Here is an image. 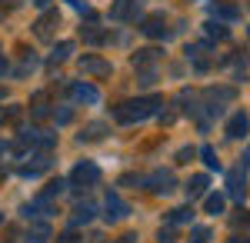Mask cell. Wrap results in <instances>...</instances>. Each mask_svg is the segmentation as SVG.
Here are the masks:
<instances>
[{
    "label": "cell",
    "instance_id": "f1b7e54d",
    "mask_svg": "<svg viewBox=\"0 0 250 243\" xmlns=\"http://www.w3.org/2000/svg\"><path fill=\"white\" fill-rule=\"evenodd\" d=\"M120 187H147V177H134V173H130V177L120 180Z\"/></svg>",
    "mask_w": 250,
    "mask_h": 243
},
{
    "label": "cell",
    "instance_id": "8992f818",
    "mask_svg": "<svg viewBox=\"0 0 250 243\" xmlns=\"http://www.w3.org/2000/svg\"><path fill=\"white\" fill-rule=\"evenodd\" d=\"M80 74L110 77V63H107V60H100V57H94V54H87V57H80Z\"/></svg>",
    "mask_w": 250,
    "mask_h": 243
},
{
    "label": "cell",
    "instance_id": "4316f807",
    "mask_svg": "<svg viewBox=\"0 0 250 243\" xmlns=\"http://www.w3.org/2000/svg\"><path fill=\"white\" fill-rule=\"evenodd\" d=\"M210 240V230L207 226H193L190 230V243H207Z\"/></svg>",
    "mask_w": 250,
    "mask_h": 243
},
{
    "label": "cell",
    "instance_id": "277c9868",
    "mask_svg": "<svg viewBox=\"0 0 250 243\" xmlns=\"http://www.w3.org/2000/svg\"><path fill=\"white\" fill-rule=\"evenodd\" d=\"M147 187L154 190V193H170L177 187V177H173V170H154L147 177Z\"/></svg>",
    "mask_w": 250,
    "mask_h": 243
},
{
    "label": "cell",
    "instance_id": "9c48e42d",
    "mask_svg": "<svg viewBox=\"0 0 250 243\" xmlns=\"http://www.w3.org/2000/svg\"><path fill=\"white\" fill-rule=\"evenodd\" d=\"M227 190H230L233 200H240V203H244V197H247V180H244V173H240V170H230V173H227Z\"/></svg>",
    "mask_w": 250,
    "mask_h": 243
},
{
    "label": "cell",
    "instance_id": "ba28073f",
    "mask_svg": "<svg viewBox=\"0 0 250 243\" xmlns=\"http://www.w3.org/2000/svg\"><path fill=\"white\" fill-rule=\"evenodd\" d=\"M57 23H60V14H57V10H47V14L34 23V34H37L40 40H50V34H54V27H57Z\"/></svg>",
    "mask_w": 250,
    "mask_h": 243
},
{
    "label": "cell",
    "instance_id": "4dcf8cb0",
    "mask_svg": "<svg viewBox=\"0 0 250 243\" xmlns=\"http://www.w3.org/2000/svg\"><path fill=\"white\" fill-rule=\"evenodd\" d=\"M244 213H247V210H244ZM233 223H237V226H250V213H247V217H237Z\"/></svg>",
    "mask_w": 250,
    "mask_h": 243
},
{
    "label": "cell",
    "instance_id": "f546056e",
    "mask_svg": "<svg viewBox=\"0 0 250 243\" xmlns=\"http://www.w3.org/2000/svg\"><path fill=\"white\" fill-rule=\"evenodd\" d=\"M70 117H74V113H70V107H63V110L54 113V120H57V123H70Z\"/></svg>",
    "mask_w": 250,
    "mask_h": 243
},
{
    "label": "cell",
    "instance_id": "3957f363",
    "mask_svg": "<svg viewBox=\"0 0 250 243\" xmlns=\"http://www.w3.org/2000/svg\"><path fill=\"white\" fill-rule=\"evenodd\" d=\"M127 213H130V206L124 203L117 193H107V200H104V220H107V223H117V220H124Z\"/></svg>",
    "mask_w": 250,
    "mask_h": 243
},
{
    "label": "cell",
    "instance_id": "9a60e30c",
    "mask_svg": "<svg viewBox=\"0 0 250 243\" xmlns=\"http://www.w3.org/2000/svg\"><path fill=\"white\" fill-rule=\"evenodd\" d=\"M94 213H97L94 203H77V210H74V220H70V223H74V226L90 223V220H94Z\"/></svg>",
    "mask_w": 250,
    "mask_h": 243
},
{
    "label": "cell",
    "instance_id": "2e32d148",
    "mask_svg": "<svg viewBox=\"0 0 250 243\" xmlns=\"http://www.w3.org/2000/svg\"><path fill=\"white\" fill-rule=\"evenodd\" d=\"M50 240V226L47 223H30L27 230V243H47Z\"/></svg>",
    "mask_w": 250,
    "mask_h": 243
},
{
    "label": "cell",
    "instance_id": "d6a6232c",
    "mask_svg": "<svg viewBox=\"0 0 250 243\" xmlns=\"http://www.w3.org/2000/svg\"><path fill=\"white\" fill-rule=\"evenodd\" d=\"M7 70H10V67H7V60H3V57H0V77L7 74Z\"/></svg>",
    "mask_w": 250,
    "mask_h": 243
},
{
    "label": "cell",
    "instance_id": "f35d334b",
    "mask_svg": "<svg viewBox=\"0 0 250 243\" xmlns=\"http://www.w3.org/2000/svg\"><path fill=\"white\" fill-rule=\"evenodd\" d=\"M0 180H3V170H0Z\"/></svg>",
    "mask_w": 250,
    "mask_h": 243
},
{
    "label": "cell",
    "instance_id": "83f0119b",
    "mask_svg": "<svg viewBox=\"0 0 250 243\" xmlns=\"http://www.w3.org/2000/svg\"><path fill=\"white\" fill-rule=\"evenodd\" d=\"M157 240H160V243H177V233H173V226H170V223H167V226H160Z\"/></svg>",
    "mask_w": 250,
    "mask_h": 243
},
{
    "label": "cell",
    "instance_id": "5bb4252c",
    "mask_svg": "<svg viewBox=\"0 0 250 243\" xmlns=\"http://www.w3.org/2000/svg\"><path fill=\"white\" fill-rule=\"evenodd\" d=\"M157 57H160V50H154V47H147V50H137V54H134V67H137V70H144V67L157 63Z\"/></svg>",
    "mask_w": 250,
    "mask_h": 243
},
{
    "label": "cell",
    "instance_id": "ac0fdd59",
    "mask_svg": "<svg viewBox=\"0 0 250 243\" xmlns=\"http://www.w3.org/2000/svg\"><path fill=\"white\" fill-rule=\"evenodd\" d=\"M190 220H193V210H190V206H177V210H170V226L190 223Z\"/></svg>",
    "mask_w": 250,
    "mask_h": 243
},
{
    "label": "cell",
    "instance_id": "7a4b0ae2",
    "mask_svg": "<svg viewBox=\"0 0 250 243\" xmlns=\"http://www.w3.org/2000/svg\"><path fill=\"white\" fill-rule=\"evenodd\" d=\"M97 180H100V167H97V163H90V160H83V163H77V167L70 170V183H74V187L90 190Z\"/></svg>",
    "mask_w": 250,
    "mask_h": 243
},
{
    "label": "cell",
    "instance_id": "836d02e7",
    "mask_svg": "<svg viewBox=\"0 0 250 243\" xmlns=\"http://www.w3.org/2000/svg\"><path fill=\"white\" fill-rule=\"evenodd\" d=\"M244 167H250V147L244 150Z\"/></svg>",
    "mask_w": 250,
    "mask_h": 243
},
{
    "label": "cell",
    "instance_id": "30bf717a",
    "mask_svg": "<svg viewBox=\"0 0 250 243\" xmlns=\"http://www.w3.org/2000/svg\"><path fill=\"white\" fill-rule=\"evenodd\" d=\"M247 130H250L247 113H233L230 120H227V137H230V140H240V137H244Z\"/></svg>",
    "mask_w": 250,
    "mask_h": 243
},
{
    "label": "cell",
    "instance_id": "8d00e7d4",
    "mask_svg": "<svg viewBox=\"0 0 250 243\" xmlns=\"http://www.w3.org/2000/svg\"><path fill=\"white\" fill-rule=\"evenodd\" d=\"M34 3H37V7H47V3H50V0H34Z\"/></svg>",
    "mask_w": 250,
    "mask_h": 243
},
{
    "label": "cell",
    "instance_id": "d590c367",
    "mask_svg": "<svg viewBox=\"0 0 250 243\" xmlns=\"http://www.w3.org/2000/svg\"><path fill=\"white\" fill-rule=\"evenodd\" d=\"M90 243H104V237H100V233H94V237H90Z\"/></svg>",
    "mask_w": 250,
    "mask_h": 243
},
{
    "label": "cell",
    "instance_id": "ffe728a7",
    "mask_svg": "<svg viewBox=\"0 0 250 243\" xmlns=\"http://www.w3.org/2000/svg\"><path fill=\"white\" fill-rule=\"evenodd\" d=\"M70 50H74V43H70V40L57 43V47H54V54H50V63H60V60H67V57H70Z\"/></svg>",
    "mask_w": 250,
    "mask_h": 243
},
{
    "label": "cell",
    "instance_id": "603a6c76",
    "mask_svg": "<svg viewBox=\"0 0 250 243\" xmlns=\"http://www.w3.org/2000/svg\"><path fill=\"white\" fill-rule=\"evenodd\" d=\"M30 113H34L37 120H43V117H47V97H43V94L34 97V107H30Z\"/></svg>",
    "mask_w": 250,
    "mask_h": 243
},
{
    "label": "cell",
    "instance_id": "6da1fadb",
    "mask_svg": "<svg viewBox=\"0 0 250 243\" xmlns=\"http://www.w3.org/2000/svg\"><path fill=\"white\" fill-rule=\"evenodd\" d=\"M157 107H164V100H160V97H140V100H130V103L117 107L114 117L120 120V123H140V120L154 117Z\"/></svg>",
    "mask_w": 250,
    "mask_h": 243
},
{
    "label": "cell",
    "instance_id": "74e56055",
    "mask_svg": "<svg viewBox=\"0 0 250 243\" xmlns=\"http://www.w3.org/2000/svg\"><path fill=\"white\" fill-rule=\"evenodd\" d=\"M3 97H7V90H3V83H0V100H3Z\"/></svg>",
    "mask_w": 250,
    "mask_h": 243
},
{
    "label": "cell",
    "instance_id": "4fadbf2b",
    "mask_svg": "<svg viewBox=\"0 0 250 243\" xmlns=\"http://www.w3.org/2000/svg\"><path fill=\"white\" fill-rule=\"evenodd\" d=\"M104 137H107V123H87V127H83V130H80V143H83V140H87V143H90V140H104Z\"/></svg>",
    "mask_w": 250,
    "mask_h": 243
},
{
    "label": "cell",
    "instance_id": "60d3db41",
    "mask_svg": "<svg viewBox=\"0 0 250 243\" xmlns=\"http://www.w3.org/2000/svg\"><path fill=\"white\" fill-rule=\"evenodd\" d=\"M10 3H20V0H10Z\"/></svg>",
    "mask_w": 250,
    "mask_h": 243
},
{
    "label": "cell",
    "instance_id": "7bdbcfd3",
    "mask_svg": "<svg viewBox=\"0 0 250 243\" xmlns=\"http://www.w3.org/2000/svg\"><path fill=\"white\" fill-rule=\"evenodd\" d=\"M247 34H250V27H247Z\"/></svg>",
    "mask_w": 250,
    "mask_h": 243
},
{
    "label": "cell",
    "instance_id": "d6986e66",
    "mask_svg": "<svg viewBox=\"0 0 250 243\" xmlns=\"http://www.w3.org/2000/svg\"><path fill=\"white\" fill-rule=\"evenodd\" d=\"M63 187H67V180H60V177H57V180H50V183L43 187V193H40V200L47 203V200H50V197H57V193H60Z\"/></svg>",
    "mask_w": 250,
    "mask_h": 243
},
{
    "label": "cell",
    "instance_id": "e0dca14e",
    "mask_svg": "<svg viewBox=\"0 0 250 243\" xmlns=\"http://www.w3.org/2000/svg\"><path fill=\"white\" fill-rule=\"evenodd\" d=\"M224 206H227V197H224V193H210V197L204 200V210H207L210 217H217V213H224Z\"/></svg>",
    "mask_w": 250,
    "mask_h": 243
},
{
    "label": "cell",
    "instance_id": "b9f144b4",
    "mask_svg": "<svg viewBox=\"0 0 250 243\" xmlns=\"http://www.w3.org/2000/svg\"><path fill=\"white\" fill-rule=\"evenodd\" d=\"M0 220H3V213H0Z\"/></svg>",
    "mask_w": 250,
    "mask_h": 243
},
{
    "label": "cell",
    "instance_id": "44dd1931",
    "mask_svg": "<svg viewBox=\"0 0 250 243\" xmlns=\"http://www.w3.org/2000/svg\"><path fill=\"white\" fill-rule=\"evenodd\" d=\"M207 37H210V40H227V37H230V30H227L224 23H207Z\"/></svg>",
    "mask_w": 250,
    "mask_h": 243
},
{
    "label": "cell",
    "instance_id": "52a82bcc",
    "mask_svg": "<svg viewBox=\"0 0 250 243\" xmlns=\"http://www.w3.org/2000/svg\"><path fill=\"white\" fill-rule=\"evenodd\" d=\"M147 37H154V40H164V37H170V30H167V20L160 17V14H154V17H147L144 20V27H140Z\"/></svg>",
    "mask_w": 250,
    "mask_h": 243
},
{
    "label": "cell",
    "instance_id": "d4e9b609",
    "mask_svg": "<svg viewBox=\"0 0 250 243\" xmlns=\"http://www.w3.org/2000/svg\"><path fill=\"white\" fill-rule=\"evenodd\" d=\"M20 107H7V110H0V123H17L20 120Z\"/></svg>",
    "mask_w": 250,
    "mask_h": 243
},
{
    "label": "cell",
    "instance_id": "8fae6325",
    "mask_svg": "<svg viewBox=\"0 0 250 243\" xmlns=\"http://www.w3.org/2000/svg\"><path fill=\"white\" fill-rule=\"evenodd\" d=\"M74 100L77 103H97L100 100V94H97V87H90V83H74Z\"/></svg>",
    "mask_w": 250,
    "mask_h": 243
},
{
    "label": "cell",
    "instance_id": "5b68a950",
    "mask_svg": "<svg viewBox=\"0 0 250 243\" xmlns=\"http://www.w3.org/2000/svg\"><path fill=\"white\" fill-rule=\"evenodd\" d=\"M140 14V0H114L110 3V20H130V17H137Z\"/></svg>",
    "mask_w": 250,
    "mask_h": 243
},
{
    "label": "cell",
    "instance_id": "484cf974",
    "mask_svg": "<svg viewBox=\"0 0 250 243\" xmlns=\"http://www.w3.org/2000/svg\"><path fill=\"white\" fill-rule=\"evenodd\" d=\"M213 17H220V20H237V10H233V7H224V3H217V7H213Z\"/></svg>",
    "mask_w": 250,
    "mask_h": 243
},
{
    "label": "cell",
    "instance_id": "ab89813d",
    "mask_svg": "<svg viewBox=\"0 0 250 243\" xmlns=\"http://www.w3.org/2000/svg\"><path fill=\"white\" fill-rule=\"evenodd\" d=\"M0 153H3V143H0Z\"/></svg>",
    "mask_w": 250,
    "mask_h": 243
},
{
    "label": "cell",
    "instance_id": "7402d4cb",
    "mask_svg": "<svg viewBox=\"0 0 250 243\" xmlns=\"http://www.w3.org/2000/svg\"><path fill=\"white\" fill-rule=\"evenodd\" d=\"M80 34H83L87 43H104V40H107V34H104V30H97V27H83Z\"/></svg>",
    "mask_w": 250,
    "mask_h": 243
},
{
    "label": "cell",
    "instance_id": "1f68e13d",
    "mask_svg": "<svg viewBox=\"0 0 250 243\" xmlns=\"http://www.w3.org/2000/svg\"><path fill=\"white\" fill-rule=\"evenodd\" d=\"M134 240H137L134 233H124V237H120V240H117V243H134Z\"/></svg>",
    "mask_w": 250,
    "mask_h": 243
},
{
    "label": "cell",
    "instance_id": "cb8c5ba5",
    "mask_svg": "<svg viewBox=\"0 0 250 243\" xmlns=\"http://www.w3.org/2000/svg\"><path fill=\"white\" fill-rule=\"evenodd\" d=\"M200 157H204V163H207L210 170H220V160H217L213 147H200Z\"/></svg>",
    "mask_w": 250,
    "mask_h": 243
},
{
    "label": "cell",
    "instance_id": "7c38bea8",
    "mask_svg": "<svg viewBox=\"0 0 250 243\" xmlns=\"http://www.w3.org/2000/svg\"><path fill=\"white\" fill-rule=\"evenodd\" d=\"M207 183H210V180H207V173H197V177H190V180H187V197H190V200L204 197Z\"/></svg>",
    "mask_w": 250,
    "mask_h": 243
},
{
    "label": "cell",
    "instance_id": "e575fe53",
    "mask_svg": "<svg viewBox=\"0 0 250 243\" xmlns=\"http://www.w3.org/2000/svg\"><path fill=\"white\" fill-rule=\"evenodd\" d=\"M230 243H250L247 237H230Z\"/></svg>",
    "mask_w": 250,
    "mask_h": 243
}]
</instances>
